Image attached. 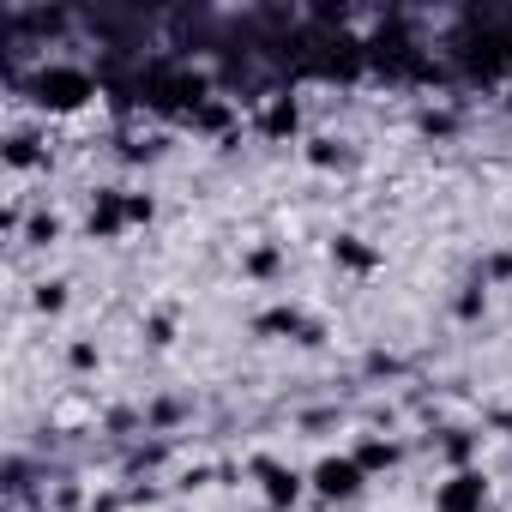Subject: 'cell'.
Instances as JSON below:
<instances>
[{"label":"cell","mask_w":512,"mask_h":512,"mask_svg":"<svg viewBox=\"0 0 512 512\" xmlns=\"http://www.w3.org/2000/svg\"><path fill=\"white\" fill-rule=\"evenodd\" d=\"M7 163H13V169H31V163H37V139H25V133H19V139L7 145Z\"/></svg>","instance_id":"30bf717a"},{"label":"cell","mask_w":512,"mask_h":512,"mask_svg":"<svg viewBox=\"0 0 512 512\" xmlns=\"http://www.w3.org/2000/svg\"><path fill=\"white\" fill-rule=\"evenodd\" d=\"M247 272H253V278H272V272H278V247H253V253H247Z\"/></svg>","instance_id":"9c48e42d"},{"label":"cell","mask_w":512,"mask_h":512,"mask_svg":"<svg viewBox=\"0 0 512 512\" xmlns=\"http://www.w3.org/2000/svg\"><path fill=\"white\" fill-rule=\"evenodd\" d=\"M296 121H302V109H296L290 97H278V103L266 109V121H260V127H266V139H290V133H296Z\"/></svg>","instance_id":"8992f818"},{"label":"cell","mask_w":512,"mask_h":512,"mask_svg":"<svg viewBox=\"0 0 512 512\" xmlns=\"http://www.w3.org/2000/svg\"><path fill=\"white\" fill-rule=\"evenodd\" d=\"M37 308H43V314H61V308H67V290H61V284H43V290H37Z\"/></svg>","instance_id":"8fae6325"},{"label":"cell","mask_w":512,"mask_h":512,"mask_svg":"<svg viewBox=\"0 0 512 512\" xmlns=\"http://www.w3.org/2000/svg\"><path fill=\"white\" fill-rule=\"evenodd\" d=\"M434 512H488V476L482 470H452L434 488Z\"/></svg>","instance_id":"7a4b0ae2"},{"label":"cell","mask_w":512,"mask_h":512,"mask_svg":"<svg viewBox=\"0 0 512 512\" xmlns=\"http://www.w3.org/2000/svg\"><path fill=\"white\" fill-rule=\"evenodd\" d=\"M253 476H260V488H266L272 512H296V500H302V488H308L296 470H284V464H272V458H260V464H253Z\"/></svg>","instance_id":"277c9868"},{"label":"cell","mask_w":512,"mask_h":512,"mask_svg":"<svg viewBox=\"0 0 512 512\" xmlns=\"http://www.w3.org/2000/svg\"><path fill=\"white\" fill-rule=\"evenodd\" d=\"M308 482H314V494H326V500H356L362 482H368V470H362L356 458H320Z\"/></svg>","instance_id":"3957f363"},{"label":"cell","mask_w":512,"mask_h":512,"mask_svg":"<svg viewBox=\"0 0 512 512\" xmlns=\"http://www.w3.org/2000/svg\"><path fill=\"white\" fill-rule=\"evenodd\" d=\"M91 97V73H79V67H43L37 73V103L43 109H79Z\"/></svg>","instance_id":"6da1fadb"},{"label":"cell","mask_w":512,"mask_h":512,"mask_svg":"<svg viewBox=\"0 0 512 512\" xmlns=\"http://www.w3.org/2000/svg\"><path fill=\"white\" fill-rule=\"evenodd\" d=\"M356 464H362V470H386V464H398V446H392V440H368V446L356 452Z\"/></svg>","instance_id":"ba28073f"},{"label":"cell","mask_w":512,"mask_h":512,"mask_svg":"<svg viewBox=\"0 0 512 512\" xmlns=\"http://www.w3.org/2000/svg\"><path fill=\"white\" fill-rule=\"evenodd\" d=\"M55 229H61L55 217H37V223H31V235H37V241H55Z\"/></svg>","instance_id":"7c38bea8"},{"label":"cell","mask_w":512,"mask_h":512,"mask_svg":"<svg viewBox=\"0 0 512 512\" xmlns=\"http://www.w3.org/2000/svg\"><path fill=\"white\" fill-rule=\"evenodd\" d=\"M121 223H127V199L121 193H103L97 211H91V235H115Z\"/></svg>","instance_id":"5b68a950"},{"label":"cell","mask_w":512,"mask_h":512,"mask_svg":"<svg viewBox=\"0 0 512 512\" xmlns=\"http://www.w3.org/2000/svg\"><path fill=\"white\" fill-rule=\"evenodd\" d=\"M332 253H338L344 266H356V272H368V266H374V247H362L356 235H338V247H332Z\"/></svg>","instance_id":"52a82bcc"}]
</instances>
